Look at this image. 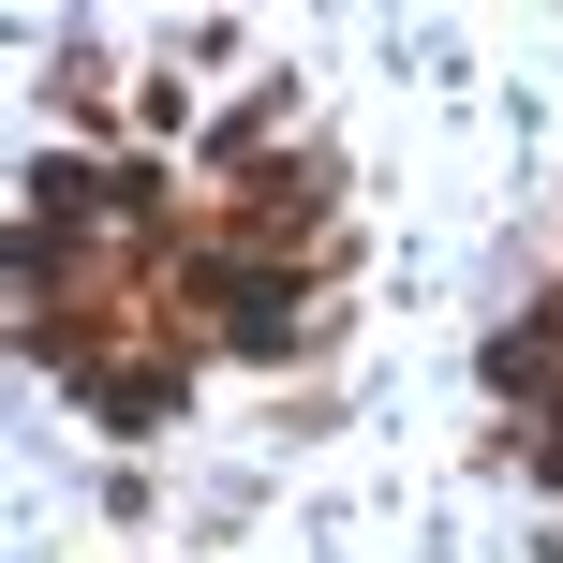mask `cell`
<instances>
[{
	"label": "cell",
	"mask_w": 563,
	"mask_h": 563,
	"mask_svg": "<svg viewBox=\"0 0 563 563\" xmlns=\"http://www.w3.org/2000/svg\"><path fill=\"white\" fill-rule=\"evenodd\" d=\"M238 341L282 356V341H297V282H238Z\"/></svg>",
	"instance_id": "obj_1"
},
{
	"label": "cell",
	"mask_w": 563,
	"mask_h": 563,
	"mask_svg": "<svg viewBox=\"0 0 563 563\" xmlns=\"http://www.w3.org/2000/svg\"><path fill=\"white\" fill-rule=\"evenodd\" d=\"M489 386L534 400V386H549V327H505V341H489Z\"/></svg>",
	"instance_id": "obj_2"
},
{
	"label": "cell",
	"mask_w": 563,
	"mask_h": 563,
	"mask_svg": "<svg viewBox=\"0 0 563 563\" xmlns=\"http://www.w3.org/2000/svg\"><path fill=\"white\" fill-rule=\"evenodd\" d=\"M89 400H104V430H148V416H164L178 386H148V371H104V386H89Z\"/></svg>",
	"instance_id": "obj_3"
},
{
	"label": "cell",
	"mask_w": 563,
	"mask_h": 563,
	"mask_svg": "<svg viewBox=\"0 0 563 563\" xmlns=\"http://www.w3.org/2000/svg\"><path fill=\"white\" fill-rule=\"evenodd\" d=\"M549 489H563V430H549Z\"/></svg>",
	"instance_id": "obj_4"
}]
</instances>
